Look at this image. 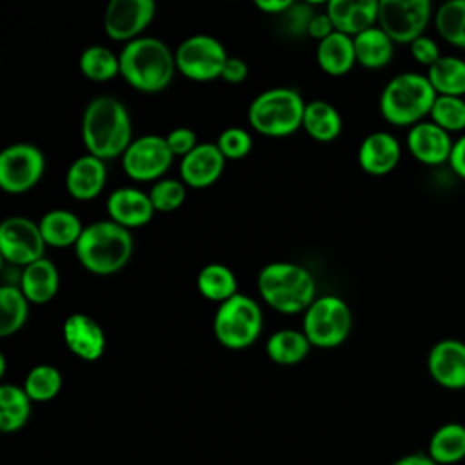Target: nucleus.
<instances>
[{"mask_svg": "<svg viewBox=\"0 0 465 465\" xmlns=\"http://www.w3.org/2000/svg\"><path fill=\"white\" fill-rule=\"evenodd\" d=\"M80 133L87 154L104 162L122 156L134 140L127 107L109 94L94 96L85 105Z\"/></svg>", "mask_w": 465, "mask_h": 465, "instance_id": "1", "label": "nucleus"}, {"mask_svg": "<svg viewBox=\"0 0 465 465\" xmlns=\"http://www.w3.org/2000/svg\"><path fill=\"white\" fill-rule=\"evenodd\" d=\"M120 76L136 91L154 94L169 87L176 71L174 53L154 36L127 42L118 53Z\"/></svg>", "mask_w": 465, "mask_h": 465, "instance_id": "2", "label": "nucleus"}, {"mask_svg": "<svg viewBox=\"0 0 465 465\" xmlns=\"http://www.w3.org/2000/svg\"><path fill=\"white\" fill-rule=\"evenodd\" d=\"M133 249L134 242L129 229L111 220H100L84 227L74 245V254L85 271L109 276L129 263Z\"/></svg>", "mask_w": 465, "mask_h": 465, "instance_id": "3", "label": "nucleus"}, {"mask_svg": "<svg viewBox=\"0 0 465 465\" xmlns=\"http://www.w3.org/2000/svg\"><path fill=\"white\" fill-rule=\"evenodd\" d=\"M258 292L262 300L282 314L305 312L316 300V282L300 263L271 262L258 272Z\"/></svg>", "mask_w": 465, "mask_h": 465, "instance_id": "4", "label": "nucleus"}, {"mask_svg": "<svg viewBox=\"0 0 465 465\" xmlns=\"http://www.w3.org/2000/svg\"><path fill=\"white\" fill-rule=\"evenodd\" d=\"M436 96L427 74L405 71L385 84L380 94V113L391 125L412 127L430 114Z\"/></svg>", "mask_w": 465, "mask_h": 465, "instance_id": "5", "label": "nucleus"}, {"mask_svg": "<svg viewBox=\"0 0 465 465\" xmlns=\"http://www.w3.org/2000/svg\"><path fill=\"white\" fill-rule=\"evenodd\" d=\"M305 102L292 87H271L262 91L249 105L251 127L269 138H283L303 124Z\"/></svg>", "mask_w": 465, "mask_h": 465, "instance_id": "6", "label": "nucleus"}, {"mask_svg": "<svg viewBox=\"0 0 465 465\" xmlns=\"http://www.w3.org/2000/svg\"><path fill=\"white\" fill-rule=\"evenodd\" d=\"M263 329V312L256 300L247 294H234L227 302L220 303L214 320L213 331L216 340L232 351L251 347Z\"/></svg>", "mask_w": 465, "mask_h": 465, "instance_id": "7", "label": "nucleus"}, {"mask_svg": "<svg viewBox=\"0 0 465 465\" xmlns=\"http://www.w3.org/2000/svg\"><path fill=\"white\" fill-rule=\"evenodd\" d=\"M352 329V312L345 300L334 294L316 298L303 312V334L312 347L332 349L341 345Z\"/></svg>", "mask_w": 465, "mask_h": 465, "instance_id": "8", "label": "nucleus"}, {"mask_svg": "<svg viewBox=\"0 0 465 465\" xmlns=\"http://www.w3.org/2000/svg\"><path fill=\"white\" fill-rule=\"evenodd\" d=\"M229 54L223 44L211 35H193L174 51L176 71L193 82H211L222 78Z\"/></svg>", "mask_w": 465, "mask_h": 465, "instance_id": "9", "label": "nucleus"}, {"mask_svg": "<svg viewBox=\"0 0 465 465\" xmlns=\"http://www.w3.org/2000/svg\"><path fill=\"white\" fill-rule=\"evenodd\" d=\"M434 20L429 0H380L378 25L394 44L411 45Z\"/></svg>", "mask_w": 465, "mask_h": 465, "instance_id": "10", "label": "nucleus"}, {"mask_svg": "<svg viewBox=\"0 0 465 465\" xmlns=\"http://www.w3.org/2000/svg\"><path fill=\"white\" fill-rule=\"evenodd\" d=\"M44 171L45 156L33 143H11L0 153V187L7 194L31 191L42 180Z\"/></svg>", "mask_w": 465, "mask_h": 465, "instance_id": "11", "label": "nucleus"}, {"mask_svg": "<svg viewBox=\"0 0 465 465\" xmlns=\"http://www.w3.org/2000/svg\"><path fill=\"white\" fill-rule=\"evenodd\" d=\"M173 158L165 136L143 134L134 138L122 154V169L134 182H158L169 171Z\"/></svg>", "mask_w": 465, "mask_h": 465, "instance_id": "12", "label": "nucleus"}, {"mask_svg": "<svg viewBox=\"0 0 465 465\" xmlns=\"http://www.w3.org/2000/svg\"><path fill=\"white\" fill-rule=\"evenodd\" d=\"M45 242L38 222L25 216H9L0 223V252L13 265L27 267L44 258Z\"/></svg>", "mask_w": 465, "mask_h": 465, "instance_id": "13", "label": "nucleus"}, {"mask_svg": "<svg viewBox=\"0 0 465 465\" xmlns=\"http://www.w3.org/2000/svg\"><path fill=\"white\" fill-rule=\"evenodd\" d=\"M154 13L153 0H111L104 13L105 35L114 42L136 40L153 22Z\"/></svg>", "mask_w": 465, "mask_h": 465, "instance_id": "14", "label": "nucleus"}, {"mask_svg": "<svg viewBox=\"0 0 465 465\" xmlns=\"http://www.w3.org/2000/svg\"><path fill=\"white\" fill-rule=\"evenodd\" d=\"M427 371L443 389H465V341L456 338L436 341L427 356Z\"/></svg>", "mask_w": 465, "mask_h": 465, "instance_id": "15", "label": "nucleus"}, {"mask_svg": "<svg viewBox=\"0 0 465 465\" xmlns=\"http://www.w3.org/2000/svg\"><path fill=\"white\" fill-rule=\"evenodd\" d=\"M405 143L414 160L429 167H438L449 163L454 140L450 133L436 125L432 120H423L409 127Z\"/></svg>", "mask_w": 465, "mask_h": 465, "instance_id": "16", "label": "nucleus"}, {"mask_svg": "<svg viewBox=\"0 0 465 465\" xmlns=\"http://www.w3.org/2000/svg\"><path fill=\"white\" fill-rule=\"evenodd\" d=\"M225 162L216 143H198L180 160V180L191 189H205L222 176Z\"/></svg>", "mask_w": 465, "mask_h": 465, "instance_id": "17", "label": "nucleus"}, {"mask_svg": "<svg viewBox=\"0 0 465 465\" xmlns=\"http://www.w3.org/2000/svg\"><path fill=\"white\" fill-rule=\"evenodd\" d=\"M64 341L67 349L85 361H96L105 351L102 325L84 312H73L64 322Z\"/></svg>", "mask_w": 465, "mask_h": 465, "instance_id": "18", "label": "nucleus"}, {"mask_svg": "<svg viewBox=\"0 0 465 465\" xmlns=\"http://www.w3.org/2000/svg\"><path fill=\"white\" fill-rule=\"evenodd\" d=\"M105 211L111 222L125 227L136 229L151 222L156 213L149 193L136 187H120L107 196Z\"/></svg>", "mask_w": 465, "mask_h": 465, "instance_id": "19", "label": "nucleus"}, {"mask_svg": "<svg viewBox=\"0 0 465 465\" xmlns=\"http://www.w3.org/2000/svg\"><path fill=\"white\" fill-rule=\"evenodd\" d=\"M378 0H331L325 5V13L338 33L354 38L378 25Z\"/></svg>", "mask_w": 465, "mask_h": 465, "instance_id": "20", "label": "nucleus"}, {"mask_svg": "<svg viewBox=\"0 0 465 465\" xmlns=\"http://www.w3.org/2000/svg\"><path fill=\"white\" fill-rule=\"evenodd\" d=\"M401 158V145L396 136L385 131L367 134L358 147L360 167L372 176L389 174Z\"/></svg>", "mask_w": 465, "mask_h": 465, "instance_id": "21", "label": "nucleus"}, {"mask_svg": "<svg viewBox=\"0 0 465 465\" xmlns=\"http://www.w3.org/2000/svg\"><path fill=\"white\" fill-rule=\"evenodd\" d=\"M107 182V167L105 162L93 156L84 154L78 156L65 173V189L74 200H93L96 198Z\"/></svg>", "mask_w": 465, "mask_h": 465, "instance_id": "22", "label": "nucleus"}, {"mask_svg": "<svg viewBox=\"0 0 465 465\" xmlns=\"http://www.w3.org/2000/svg\"><path fill=\"white\" fill-rule=\"evenodd\" d=\"M18 287L29 303H47L51 302L60 287V272L56 265L45 256L22 269L18 278Z\"/></svg>", "mask_w": 465, "mask_h": 465, "instance_id": "23", "label": "nucleus"}, {"mask_svg": "<svg viewBox=\"0 0 465 465\" xmlns=\"http://www.w3.org/2000/svg\"><path fill=\"white\" fill-rule=\"evenodd\" d=\"M316 62L323 73L329 76H343L356 64L354 38L334 31L325 40L318 42Z\"/></svg>", "mask_w": 465, "mask_h": 465, "instance_id": "24", "label": "nucleus"}, {"mask_svg": "<svg viewBox=\"0 0 465 465\" xmlns=\"http://www.w3.org/2000/svg\"><path fill=\"white\" fill-rule=\"evenodd\" d=\"M42 238L49 247H74L84 232L80 218L67 209L47 211L38 222Z\"/></svg>", "mask_w": 465, "mask_h": 465, "instance_id": "25", "label": "nucleus"}, {"mask_svg": "<svg viewBox=\"0 0 465 465\" xmlns=\"http://www.w3.org/2000/svg\"><path fill=\"white\" fill-rule=\"evenodd\" d=\"M427 454L438 465H454L465 458V425L449 421L440 425L429 438Z\"/></svg>", "mask_w": 465, "mask_h": 465, "instance_id": "26", "label": "nucleus"}, {"mask_svg": "<svg viewBox=\"0 0 465 465\" xmlns=\"http://www.w3.org/2000/svg\"><path fill=\"white\" fill-rule=\"evenodd\" d=\"M354 51L356 64L367 69H381L394 56V42L380 25H374L354 36Z\"/></svg>", "mask_w": 465, "mask_h": 465, "instance_id": "27", "label": "nucleus"}, {"mask_svg": "<svg viewBox=\"0 0 465 465\" xmlns=\"http://www.w3.org/2000/svg\"><path fill=\"white\" fill-rule=\"evenodd\" d=\"M302 127L311 138L318 142H331L341 133L343 122L332 104L325 100H311L305 105Z\"/></svg>", "mask_w": 465, "mask_h": 465, "instance_id": "28", "label": "nucleus"}, {"mask_svg": "<svg viewBox=\"0 0 465 465\" xmlns=\"http://www.w3.org/2000/svg\"><path fill=\"white\" fill-rule=\"evenodd\" d=\"M311 341L303 334V331L294 329H280L272 332L265 341L267 356L278 365H296L311 351Z\"/></svg>", "mask_w": 465, "mask_h": 465, "instance_id": "29", "label": "nucleus"}, {"mask_svg": "<svg viewBox=\"0 0 465 465\" xmlns=\"http://www.w3.org/2000/svg\"><path fill=\"white\" fill-rule=\"evenodd\" d=\"M196 287L203 298L218 303H223L238 294L236 274L232 272V269L218 262L207 263L200 269L196 276Z\"/></svg>", "mask_w": 465, "mask_h": 465, "instance_id": "30", "label": "nucleus"}, {"mask_svg": "<svg viewBox=\"0 0 465 465\" xmlns=\"http://www.w3.org/2000/svg\"><path fill=\"white\" fill-rule=\"evenodd\" d=\"M427 78L438 96L465 98V60L454 54H443L427 69Z\"/></svg>", "mask_w": 465, "mask_h": 465, "instance_id": "31", "label": "nucleus"}, {"mask_svg": "<svg viewBox=\"0 0 465 465\" xmlns=\"http://www.w3.org/2000/svg\"><path fill=\"white\" fill-rule=\"evenodd\" d=\"M31 398L24 387L13 383L0 385V430L16 432L31 416Z\"/></svg>", "mask_w": 465, "mask_h": 465, "instance_id": "32", "label": "nucleus"}, {"mask_svg": "<svg viewBox=\"0 0 465 465\" xmlns=\"http://www.w3.org/2000/svg\"><path fill=\"white\" fill-rule=\"evenodd\" d=\"M29 300L18 285L7 283L0 287V336L16 334L27 322Z\"/></svg>", "mask_w": 465, "mask_h": 465, "instance_id": "33", "label": "nucleus"}, {"mask_svg": "<svg viewBox=\"0 0 465 465\" xmlns=\"http://www.w3.org/2000/svg\"><path fill=\"white\" fill-rule=\"evenodd\" d=\"M432 22L441 40L465 51V0L443 2L434 11Z\"/></svg>", "mask_w": 465, "mask_h": 465, "instance_id": "34", "label": "nucleus"}, {"mask_svg": "<svg viewBox=\"0 0 465 465\" xmlns=\"http://www.w3.org/2000/svg\"><path fill=\"white\" fill-rule=\"evenodd\" d=\"M80 73L93 82H107L120 74V60L105 45H89L78 60Z\"/></svg>", "mask_w": 465, "mask_h": 465, "instance_id": "35", "label": "nucleus"}, {"mask_svg": "<svg viewBox=\"0 0 465 465\" xmlns=\"http://www.w3.org/2000/svg\"><path fill=\"white\" fill-rule=\"evenodd\" d=\"M22 387L31 401H49L58 396L62 389V372L49 363L35 365L27 372Z\"/></svg>", "mask_w": 465, "mask_h": 465, "instance_id": "36", "label": "nucleus"}, {"mask_svg": "<svg viewBox=\"0 0 465 465\" xmlns=\"http://www.w3.org/2000/svg\"><path fill=\"white\" fill-rule=\"evenodd\" d=\"M429 118L447 133L465 131V98L461 96H436Z\"/></svg>", "mask_w": 465, "mask_h": 465, "instance_id": "37", "label": "nucleus"}, {"mask_svg": "<svg viewBox=\"0 0 465 465\" xmlns=\"http://www.w3.org/2000/svg\"><path fill=\"white\" fill-rule=\"evenodd\" d=\"M187 196V185L182 180L162 178L149 189V198L153 202L154 211L171 213L176 211Z\"/></svg>", "mask_w": 465, "mask_h": 465, "instance_id": "38", "label": "nucleus"}, {"mask_svg": "<svg viewBox=\"0 0 465 465\" xmlns=\"http://www.w3.org/2000/svg\"><path fill=\"white\" fill-rule=\"evenodd\" d=\"M216 145L225 160H242L251 153L252 138L243 127H227L220 133Z\"/></svg>", "mask_w": 465, "mask_h": 465, "instance_id": "39", "label": "nucleus"}, {"mask_svg": "<svg viewBox=\"0 0 465 465\" xmlns=\"http://www.w3.org/2000/svg\"><path fill=\"white\" fill-rule=\"evenodd\" d=\"M314 16V11L309 4L292 2V5L280 15V27L282 33L289 38H300L309 35V24Z\"/></svg>", "mask_w": 465, "mask_h": 465, "instance_id": "40", "label": "nucleus"}, {"mask_svg": "<svg viewBox=\"0 0 465 465\" xmlns=\"http://www.w3.org/2000/svg\"><path fill=\"white\" fill-rule=\"evenodd\" d=\"M409 49H411L412 58H414L420 65H425L427 69L432 67V65L443 56V54H441V49H440V45H438V42H436L434 38L427 36V35L416 38V40L409 45Z\"/></svg>", "mask_w": 465, "mask_h": 465, "instance_id": "41", "label": "nucleus"}, {"mask_svg": "<svg viewBox=\"0 0 465 465\" xmlns=\"http://www.w3.org/2000/svg\"><path fill=\"white\" fill-rule=\"evenodd\" d=\"M165 142H167L171 153L174 156H180V158L187 156L198 145L196 134L189 127H174V129H171L165 134Z\"/></svg>", "mask_w": 465, "mask_h": 465, "instance_id": "42", "label": "nucleus"}, {"mask_svg": "<svg viewBox=\"0 0 465 465\" xmlns=\"http://www.w3.org/2000/svg\"><path fill=\"white\" fill-rule=\"evenodd\" d=\"M247 74H249V65L238 56H229L222 71V80L229 84H240L247 78Z\"/></svg>", "mask_w": 465, "mask_h": 465, "instance_id": "43", "label": "nucleus"}, {"mask_svg": "<svg viewBox=\"0 0 465 465\" xmlns=\"http://www.w3.org/2000/svg\"><path fill=\"white\" fill-rule=\"evenodd\" d=\"M334 25L329 18L327 13H314L311 24H309V36L311 38H316L318 42L325 40L327 36H331L334 33Z\"/></svg>", "mask_w": 465, "mask_h": 465, "instance_id": "44", "label": "nucleus"}, {"mask_svg": "<svg viewBox=\"0 0 465 465\" xmlns=\"http://www.w3.org/2000/svg\"><path fill=\"white\" fill-rule=\"evenodd\" d=\"M449 165L454 171V174H458L461 180H465V133L460 134L458 140H454Z\"/></svg>", "mask_w": 465, "mask_h": 465, "instance_id": "45", "label": "nucleus"}, {"mask_svg": "<svg viewBox=\"0 0 465 465\" xmlns=\"http://www.w3.org/2000/svg\"><path fill=\"white\" fill-rule=\"evenodd\" d=\"M254 5L267 13V15H276L280 16L282 13H285L291 5H292V0H256Z\"/></svg>", "mask_w": 465, "mask_h": 465, "instance_id": "46", "label": "nucleus"}, {"mask_svg": "<svg viewBox=\"0 0 465 465\" xmlns=\"http://www.w3.org/2000/svg\"><path fill=\"white\" fill-rule=\"evenodd\" d=\"M391 465H438V463H434L427 452H412L398 458Z\"/></svg>", "mask_w": 465, "mask_h": 465, "instance_id": "47", "label": "nucleus"}]
</instances>
